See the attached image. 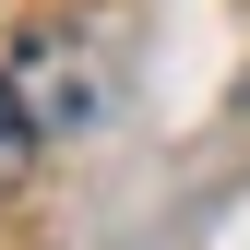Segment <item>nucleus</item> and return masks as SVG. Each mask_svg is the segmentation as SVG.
<instances>
[{
	"label": "nucleus",
	"instance_id": "nucleus-1",
	"mask_svg": "<svg viewBox=\"0 0 250 250\" xmlns=\"http://www.w3.org/2000/svg\"><path fill=\"white\" fill-rule=\"evenodd\" d=\"M24 155H36V107H24V83L0 72V179H24Z\"/></svg>",
	"mask_w": 250,
	"mask_h": 250
}]
</instances>
